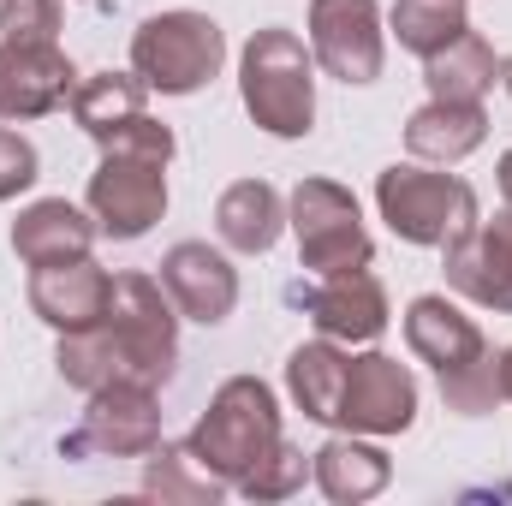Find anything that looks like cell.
<instances>
[{
    "label": "cell",
    "mask_w": 512,
    "mask_h": 506,
    "mask_svg": "<svg viewBox=\"0 0 512 506\" xmlns=\"http://www.w3.org/2000/svg\"><path fill=\"white\" fill-rule=\"evenodd\" d=\"M54 364H60V376L72 381L78 393L120 387V381L126 387H167L173 364H179L173 298L149 274H114L102 322L78 328V334H60Z\"/></svg>",
    "instance_id": "cell-1"
},
{
    "label": "cell",
    "mask_w": 512,
    "mask_h": 506,
    "mask_svg": "<svg viewBox=\"0 0 512 506\" xmlns=\"http://www.w3.org/2000/svg\"><path fill=\"white\" fill-rule=\"evenodd\" d=\"M405 346L417 364H429L441 381L447 411L459 417H489L501 405V376H495V346L483 340V328L447 304L441 292H423L405 304Z\"/></svg>",
    "instance_id": "cell-2"
},
{
    "label": "cell",
    "mask_w": 512,
    "mask_h": 506,
    "mask_svg": "<svg viewBox=\"0 0 512 506\" xmlns=\"http://www.w3.org/2000/svg\"><path fill=\"white\" fill-rule=\"evenodd\" d=\"M280 441H286V435H280V405H274V387L262 376L221 381L215 399H209V411H203L197 429L185 435L191 459H197L209 477H221L227 489H239Z\"/></svg>",
    "instance_id": "cell-3"
},
{
    "label": "cell",
    "mask_w": 512,
    "mask_h": 506,
    "mask_svg": "<svg viewBox=\"0 0 512 506\" xmlns=\"http://www.w3.org/2000/svg\"><path fill=\"white\" fill-rule=\"evenodd\" d=\"M239 96H245V114L268 137H310V126H316V54L280 24L256 30L239 54Z\"/></svg>",
    "instance_id": "cell-4"
},
{
    "label": "cell",
    "mask_w": 512,
    "mask_h": 506,
    "mask_svg": "<svg viewBox=\"0 0 512 506\" xmlns=\"http://www.w3.org/2000/svg\"><path fill=\"white\" fill-rule=\"evenodd\" d=\"M376 209L393 227V239L423 245V251H447V245H459L483 221L477 191L459 173H429L423 161L387 167L382 179H376Z\"/></svg>",
    "instance_id": "cell-5"
},
{
    "label": "cell",
    "mask_w": 512,
    "mask_h": 506,
    "mask_svg": "<svg viewBox=\"0 0 512 506\" xmlns=\"http://www.w3.org/2000/svg\"><path fill=\"white\" fill-rule=\"evenodd\" d=\"M221 66H227V36L209 12H191V6L155 12L131 36V72L161 96H191L215 84Z\"/></svg>",
    "instance_id": "cell-6"
},
{
    "label": "cell",
    "mask_w": 512,
    "mask_h": 506,
    "mask_svg": "<svg viewBox=\"0 0 512 506\" xmlns=\"http://www.w3.org/2000/svg\"><path fill=\"white\" fill-rule=\"evenodd\" d=\"M286 227L298 239V262L310 274H346V268H370V227L358 215V197L334 179H298L292 203H286Z\"/></svg>",
    "instance_id": "cell-7"
},
{
    "label": "cell",
    "mask_w": 512,
    "mask_h": 506,
    "mask_svg": "<svg viewBox=\"0 0 512 506\" xmlns=\"http://www.w3.org/2000/svg\"><path fill=\"white\" fill-rule=\"evenodd\" d=\"M90 215L108 239H143L167 215V155L102 149V167L90 173Z\"/></svg>",
    "instance_id": "cell-8"
},
{
    "label": "cell",
    "mask_w": 512,
    "mask_h": 506,
    "mask_svg": "<svg viewBox=\"0 0 512 506\" xmlns=\"http://www.w3.org/2000/svg\"><path fill=\"white\" fill-rule=\"evenodd\" d=\"M310 54L340 84H376L387 60L376 0H310Z\"/></svg>",
    "instance_id": "cell-9"
},
{
    "label": "cell",
    "mask_w": 512,
    "mask_h": 506,
    "mask_svg": "<svg viewBox=\"0 0 512 506\" xmlns=\"http://www.w3.org/2000/svg\"><path fill=\"white\" fill-rule=\"evenodd\" d=\"M417 423V381L387 352H358L346 358V387H340V417L334 429L346 435H405Z\"/></svg>",
    "instance_id": "cell-10"
},
{
    "label": "cell",
    "mask_w": 512,
    "mask_h": 506,
    "mask_svg": "<svg viewBox=\"0 0 512 506\" xmlns=\"http://www.w3.org/2000/svg\"><path fill=\"white\" fill-rule=\"evenodd\" d=\"M161 447V405L155 387H96L78 435H66V453H108V459H149Z\"/></svg>",
    "instance_id": "cell-11"
},
{
    "label": "cell",
    "mask_w": 512,
    "mask_h": 506,
    "mask_svg": "<svg viewBox=\"0 0 512 506\" xmlns=\"http://www.w3.org/2000/svg\"><path fill=\"white\" fill-rule=\"evenodd\" d=\"M292 298L304 304L316 334L340 340V346H370V340H382V328H387V286L370 268L316 274L310 286H292Z\"/></svg>",
    "instance_id": "cell-12"
},
{
    "label": "cell",
    "mask_w": 512,
    "mask_h": 506,
    "mask_svg": "<svg viewBox=\"0 0 512 506\" xmlns=\"http://www.w3.org/2000/svg\"><path fill=\"white\" fill-rule=\"evenodd\" d=\"M78 90V66L60 54V42H0V120L24 126L54 108H66Z\"/></svg>",
    "instance_id": "cell-13"
},
{
    "label": "cell",
    "mask_w": 512,
    "mask_h": 506,
    "mask_svg": "<svg viewBox=\"0 0 512 506\" xmlns=\"http://www.w3.org/2000/svg\"><path fill=\"white\" fill-rule=\"evenodd\" d=\"M108 292H114V274H108L96 256H66V262L30 268V310H36L54 334L96 328L102 310H108Z\"/></svg>",
    "instance_id": "cell-14"
},
{
    "label": "cell",
    "mask_w": 512,
    "mask_h": 506,
    "mask_svg": "<svg viewBox=\"0 0 512 506\" xmlns=\"http://www.w3.org/2000/svg\"><path fill=\"white\" fill-rule=\"evenodd\" d=\"M447 286L483 310L512 316V203L495 221H477L459 245H447Z\"/></svg>",
    "instance_id": "cell-15"
},
{
    "label": "cell",
    "mask_w": 512,
    "mask_h": 506,
    "mask_svg": "<svg viewBox=\"0 0 512 506\" xmlns=\"http://www.w3.org/2000/svg\"><path fill=\"white\" fill-rule=\"evenodd\" d=\"M161 292L173 298L179 316L215 328V322H227L233 304H239V268L221 251L185 239V245H173V251L161 256Z\"/></svg>",
    "instance_id": "cell-16"
},
{
    "label": "cell",
    "mask_w": 512,
    "mask_h": 506,
    "mask_svg": "<svg viewBox=\"0 0 512 506\" xmlns=\"http://www.w3.org/2000/svg\"><path fill=\"white\" fill-rule=\"evenodd\" d=\"M96 215H84L78 203H66V197H42V203H30L18 221H12V251L18 262H30V268H42V262H66V256H90L96 245Z\"/></svg>",
    "instance_id": "cell-17"
},
{
    "label": "cell",
    "mask_w": 512,
    "mask_h": 506,
    "mask_svg": "<svg viewBox=\"0 0 512 506\" xmlns=\"http://www.w3.org/2000/svg\"><path fill=\"white\" fill-rule=\"evenodd\" d=\"M483 137H489L483 102H441V96H429V102L405 120V149H411V161H429V167L465 161L471 149H483Z\"/></svg>",
    "instance_id": "cell-18"
},
{
    "label": "cell",
    "mask_w": 512,
    "mask_h": 506,
    "mask_svg": "<svg viewBox=\"0 0 512 506\" xmlns=\"http://www.w3.org/2000/svg\"><path fill=\"white\" fill-rule=\"evenodd\" d=\"M310 477H316V489L334 506H358V501H376L382 495L393 465H387L382 447H370L358 435H334V441H322L310 453Z\"/></svg>",
    "instance_id": "cell-19"
},
{
    "label": "cell",
    "mask_w": 512,
    "mask_h": 506,
    "mask_svg": "<svg viewBox=\"0 0 512 506\" xmlns=\"http://www.w3.org/2000/svg\"><path fill=\"white\" fill-rule=\"evenodd\" d=\"M215 227H221V239H227L233 251L262 256V251H274V239H280V227H286V203H280V191H274L268 179H239V185L221 191Z\"/></svg>",
    "instance_id": "cell-20"
},
{
    "label": "cell",
    "mask_w": 512,
    "mask_h": 506,
    "mask_svg": "<svg viewBox=\"0 0 512 506\" xmlns=\"http://www.w3.org/2000/svg\"><path fill=\"white\" fill-rule=\"evenodd\" d=\"M346 358H352V352H340V340H304V346L286 358V393H292V405H298L310 423H328V429H334V417H340V387H346Z\"/></svg>",
    "instance_id": "cell-21"
},
{
    "label": "cell",
    "mask_w": 512,
    "mask_h": 506,
    "mask_svg": "<svg viewBox=\"0 0 512 506\" xmlns=\"http://www.w3.org/2000/svg\"><path fill=\"white\" fill-rule=\"evenodd\" d=\"M423 84H429V96H441V102H483V96L501 84V60H495V48H489L477 30H465L459 42H447L441 54L423 60Z\"/></svg>",
    "instance_id": "cell-22"
},
{
    "label": "cell",
    "mask_w": 512,
    "mask_h": 506,
    "mask_svg": "<svg viewBox=\"0 0 512 506\" xmlns=\"http://www.w3.org/2000/svg\"><path fill=\"white\" fill-rule=\"evenodd\" d=\"M143 96H149V84L137 78V72H96V78H84L78 90H72V120L84 126V137H108L114 126H126L143 114Z\"/></svg>",
    "instance_id": "cell-23"
},
{
    "label": "cell",
    "mask_w": 512,
    "mask_h": 506,
    "mask_svg": "<svg viewBox=\"0 0 512 506\" xmlns=\"http://www.w3.org/2000/svg\"><path fill=\"white\" fill-rule=\"evenodd\" d=\"M387 24H393L399 48H411L417 60H429V54H441L447 42H459L471 30V12H465V0H393Z\"/></svg>",
    "instance_id": "cell-24"
},
{
    "label": "cell",
    "mask_w": 512,
    "mask_h": 506,
    "mask_svg": "<svg viewBox=\"0 0 512 506\" xmlns=\"http://www.w3.org/2000/svg\"><path fill=\"white\" fill-rule=\"evenodd\" d=\"M143 495H155V501H191V506H215L227 495V483L221 477H209L197 459H191V447L179 441V447H155L149 453V471H143Z\"/></svg>",
    "instance_id": "cell-25"
},
{
    "label": "cell",
    "mask_w": 512,
    "mask_h": 506,
    "mask_svg": "<svg viewBox=\"0 0 512 506\" xmlns=\"http://www.w3.org/2000/svg\"><path fill=\"white\" fill-rule=\"evenodd\" d=\"M304 477H310V459L292 447V441H280L262 465H256L251 477L239 483V495L245 501H286V495H298L304 489Z\"/></svg>",
    "instance_id": "cell-26"
},
{
    "label": "cell",
    "mask_w": 512,
    "mask_h": 506,
    "mask_svg": "<svg viewBox=\"0 0 512 506\" xmlns=\"http://www.w3.org/2000/svg\"><path fill=\"white\" fill-rule=\"evenodd\" d=\"M60 0H0V42H54Z\"/></svg>",
    "instance_id": "cell-27"
},
{
    "label": "cell",
    "mask_w": 512,
    "mask_h": 506,
    "mask_svg": "<svg viewBox=\"0 0 512 506\" xmlns=\"http://www.w3.org/2000/svg\"><path fill=\"white\" fill-rule=\"evenodd\" d=\"M36 167H42L36 161V143L0 126V203H12L18 191H30L36 185Z\"/></svg>",
    "instance_id": "cell-28"
},
{
    "label": "cell",
    "mask_w": 512,
    "mask_h": 506,
    "mask_svg": "<svg viewBox=\"0 0 512 506\" xmlns=\"http://www.w3.org/2000/svg\"><path fill=\"white\" fill-rule=\"evenodd\" d=\"M495 376H501V399L512 405V346L501 352V358H495Z\"/></svg>",
    "instance_id": "cell-29"
},
{
    "label": "cell",
    "mask_w": 512,
    "mask_h": 506,
    "mask_svg": "<svg viewBox=\"0 0 512 506\" xmlns=\"http://www.w3.org/2000/svg\"><path fill=\"white\" fill-rule=\"evenodd\" d=\"M495 179H501V197H507V203H512V149H507V155H501V173H495Z\"/></svg>",
    "instance_id": "cell-30"
},
{
    "label": "cell",
    "mask_w": 512,
    "mask_h": 506,
    "mask_svg": "<svg viewBox=\"0 0 512 506\" xmlns=\"http://www.w3.org/2000/svg\"><path fill=\"white\" fill-rule=\"evenodd\" d=\"M501 84L512 90V60H501Z\"/></svg>",
    "instance_id": "cell-31"
},
{
    "label": "cell",
    "mask_w": 512,
    "mask_h": 506,
    "mask_svg": "<svg viewBox=\"0 0 512 506\" xmlns=\"http://www.w3.org/2000/svg\"><path fill=\"white\" fill-rule=\"evenodd\" d=\"M90 6H102V0H90Z\"/></svg>",
    "instance_id": "cell-32"
}]
</instances>
